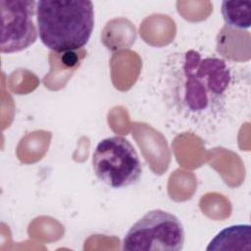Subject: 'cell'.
I'll list each match as a JSON object with an SVG mask.
<instances>
[{"label":"cell","instance_id":"1","mask_svg":"<svg viewBox=\"0 0 251 251\" xmlns=\"http://www.w3.org/2000/svg\"><path fill=\"white\" fill-rule=\"evenodd\" d=\"M227 63L203 57L190 49L171 54L161 75V87L170 110L195 125L217 121L225 112L232 87Z\"/></svg>","mask_w":251,"mask_h":251},{"label":"cell","instance_id":"2","mask_svg":"<svg viewBox=\"0 0 251 251\" xmlns=\"http://www.w3.org/2000/svg\"><path fill=\"white\" fill-rule=\"evenodd\" d=\"M35 19L38 35L45 47L56 53H72L84 47L94 27L91 1L40 0Z\"/></svg>","mask_w":251,"mask_h":251},{"label":"cell","instance_id":"3","mask_svg":"<svg viewBox=\"0 0 251 251\" xmlns=\"http://www.w3.org/2000/svg\"><path fill=\"white\" fill-rule=\"evenodd\" d=\"M92 169L96 177L113 189L133 185L142 175L135 148L128 139L118 135L104 138L97 144L92 155Z\"/></svg>","mask_w":251,"mask_h":251},{"label":"cell","instance_id":"4","mask_svg":"<svg viewBox=\"0 0 251 251\" xmlns=\"http://www.w3.org/2000/svg\"><path fill=\"white\" fill-rule=\"evenodd\" d=\"M184 244V228L174 214L156 209L131 226L123 239L127 251H179Z\"/></svg>","mask_w":251,"mask_h":251},{"label":"cell","instance_id":"5","mask_svg":"<svg viewBox=\"0 0 251 251\" xmlns=\"http://www.w3.org/2000/svg\"><path fill=\"white\" fill-rule=\"evenodd\" d=\"M36 2L33 0H1V53L23 51L32 45L38 35L34 24Z\"/></svg>","mask_w":251,"mask_h":251},{"label":"cell","instance_id":"6","mask_svg":"<svg viewBox=\"0 0 251 251\" xmlns=\"http://www.w3.org/2000/svg\"><path fill=\"white\" fill-rule=\"evenodd\" d=\"M208 251H250V225H233L219 231L210 241Z\"/></svg>","mask_w":251,"mask_h":251},{"label":"cell","instance_id":"7","mask_svg":"<svg viewBox=\"0 0 251 251\" xmlns=\"http://www.w3.org/2000/svg\"><path fill=\"white\" fill-rule=\"evenodd\" d=\"M222 15L227 25L247 29L251 25V2L224 1L222 3Z\"/></svg>","mask_w":251,"mask_h":251}]
</instances>
